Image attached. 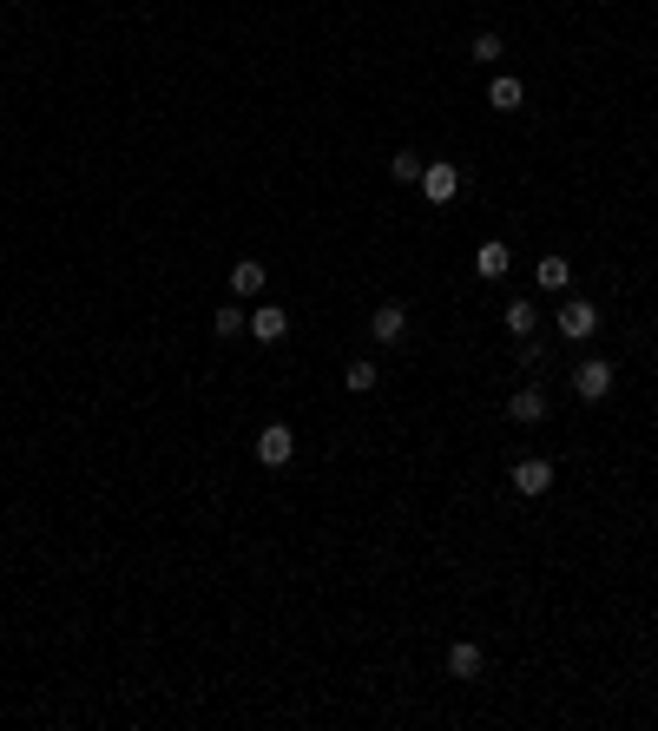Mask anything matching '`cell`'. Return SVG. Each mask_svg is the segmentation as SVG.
<instances>
[{
	"label": "cell",
	"mask_w": 658,
	"mask_h": 731,
	"mask_svg": "<svg viewBox=\"0 0 658 731\" xmlns=\"http://www.w3.org/2000/svg\"><path fill=\"white\" fill-rule=\"evenodd\" d=\"M573 396H580V402H606L612 396V363H599V356H593V363H580V369H573Z\"/></svg>",
	"instance_id": "cell-5"
},
{
	"label": "cell",
	"mask_w": 658,
	"mask_h": 731,
	"mask_svg": "<svg viewBox=\"0 0 658 731\" xmlns=\"http://www.w3.org/2000/svg\"><path fill=\"white\" fill-rule=\"evenodd\" d=\"M507 415H514L520 429H533V422H547V389H514V402H507Z\"/></svg>",
	"instance_id": "cell-8"
},
{
	"label": "cell",
	"mask_w": 658,
	"mask_h": 731,
	"mask_svg": "<svg viewBox=\"0 0 658 731\" xmlns=\"http://www.w3.org/2000/svg\"><path fill=\"white\" fill-rule=\"evenodd\" d=\"M501 323H507V336H533V323H540V303H533V297H514V303L501 310Z\"/></svg>",
	"instance_id": "cell-11"
},
{
	"label": "cell",
	"mask_w": 658,
	"mask_h": 731,
	"mask_svg": "<svg viewBox=\"0 0 658 731\" xmlns=\"http://www.w3.org/2000/svg\"><path fill=\"white\" fill-rule=\"evenodd\" d=\"M389 178H395V185H422V152H395Z\"/></svg>",
	"instance_id": "cell-17"
},
{
	"label": "cell",
	"mask_w": 658,
	"mask_h": 731,
	"mask_svg": "<svg viewBox=\"0 0 658 731\" xmlns=\"http://www.w3.org/2000/svg\"><path fill=\"white\" fill-rule=\"evenodd\" d=\"M231 290L237 297H257V290H264V264H257V257H237L231 264Z\"/></svg>",
	"instance_id": "cell-13"
},
{
	"label": "cell",
	"mask_w": 658,
	"mask_h": 731,
	"mask_svg": "<svg viewBox=\"0 0 658 731\" xmlns=\"http://www.w3.org/2000/svg\"><path fill=\"white\" fill-rule=\"evenodd\" d=\"M573 284V264L566 257H540V290H566Z\"/></svg>",
	"instance_id": "cell-18"
},
{
	"label": "cell",
	"mask_w": 658,
	"mask_h": 731,
	"mask_svg": "<svg viewBox=\"0 0 658 731\" xmlns=\"http://www.w3.org/2000/svg\"><path fill=\"white\" fill-rule=\"evenodd\" d=\"M507 271H514V251H507L501 238H487L481 251H474V277H487V284H501Z\"/></svg>",
	"instance_id": "cell-6"
},
{
	"label": "cell",
	"mask_w": 658,
	"mask_h": 731,
	"mask_svg": "<svg viewBox=\"0 0 658 731\" xmlns=\"http://www.w3.org/2000/svg\"><path fill=\"white\" fill-rule=\"evenodd\" d=\"M343 382H349V389H356V396H369V389H376V382H382V369L369 363V356H356V363L343 369Z\"/></svg>",
	"instance_id": "cell-15"
},
{
	"label": "cell",
	"mask_w": 658,
	"mask_h": 731,
	"mask_svg": "<svg viewBox=\"0 0 658 731\" xmlns=\"http://www.w3.org/2000/svg\"><path fill=\"white\" fill-rule=\"evenodd\" d=\"M501 53H507V40H501V33H474L468 60H474V66H494V60H501Z\"/></svg>",
	"instance_id": "cell-16"
},
{
	"label": "cell",
	"mask_w": 658,
	"mask_h": 731,
	"mask_svg": "<svg viewBox=\"0 0 658 731\" xmlns=\"http://www.w3.org/2000/svg\"><path fill=\"white\" fill-rule=\"evenodd\" d=\"M599 323H606V317H599L586 297H566V303H560V336H566V343H586V336H599Z\"/></svg>",
	"instance_id": "cell-2"
},
{
	"label": "cell",
	"mask_w": 658,
	"mask_h": 731,
	"mask_svg": "<svg viewBox=\"0 0 658 731\" xmlns=\"http://www.w3.org/2000/svg\"><path fill=\"white\" fill-rule=\"evenodd\" d=\"M257 461H264V468H290V461H297V429H290V422H264V429H257Z\"/></svg>",
	"instance_id": "cell-1"
},
{
	"label": "cell",
	"mask_w": 658,
	"mask_h": 731,
	"mask_svg": "<svg viewBox=\"0 0 658 731\" xmlns=\"http://www.w3.org/2000/svg\"><path fill=\"white\" fill-rule=\"evenodd\" d=\"M520 99H527V86H520L514 73H501V80L487 86V106H494V112H520Z\"/></svg>",
	"instance_id": "cell-12"
},
{
	"label": "cell",
	"mask_w": 658,
	"mask_h": 731,
	"mask_svg": "<svg viewBox=\"0 0 658 731\" xmlns=\"http://www.w3.org/2000/svg\"><path fill=\"white\" fill-rule=\"evenodd\" d=\"M547 488H553V461H547V455H527V461H514V494L540 501Z\"/></svg>",
	"instance_id": "cell-4"
},
{
	"label": "cell",
	"mask_w": 658,
	"mask_h": 731,
	"mask_svg": "<svg viewBox=\"0 0 658 731\" xmlns=\"http://www.w3.org/2000/svg\"><path fill=\"white\" fill-rule=\"evenodd\" d=\"M402 330H408V310H402V303H382L376 317H369V336H376V343H402Z\"/></svg>",
	"instance_id": "cell-9"
},
{
	"label": "cell",
	"mask_w": 658,
	"mask_h": 731,
	"mask_svg": "<svg viewBox=\"0 0 658 731\" xmlns=\"http://www.w3.org/2000/svg\"><path fill=\"white\" fill-rule=\"evenodd\" d=\"M251 336H257V343H283V336H290L283 303H257V310H251Z\"/></svg>",
	"instance_id": "cell-7"
},
{
	"label": "cell",
	"mask_w": 658,
	"mask_h": 731,
	"mask_svg": "<svg viewBox=\"0 0 658 731\" xmlns=\"http://www.w3.org/2000/svg\"><path fill=\"white\" fill-rule=\"evenodd\" d=\"M211 330H218L224 343H231V336H244V330H251V310H237V303H224L218 317H211Z\"/></svg>",
	"instance_id": "cell-14"
},
{
	"label": "cell",
	"mask_w": 658,
	"mask_h": 731,
	"mask_svg": "<svg viewBox=\"0 0 658 731\" xmlns=\"http://www.w3.org/2000/svg\"><path fill=\"white\" fill-rule=\"evenodd\" d=\"M455 191H461V165H455V159L422 165V198H428V205H448Z\"/></svg>",
	"instance_id": "cell-3"
},
{
	"label": "cell",
	"mask_w": 658,
	"mask_h": 731,
	"mask_svg": "<svg viewBox=\"0 0 658 731\" xmlns=\"http://www.w3.org/2000/svg\"><path fill=\"white\" fill-rule=\"evenodd\" d=\"M448 672H455V679H481V672H487V652L474 646V639H461V646L448 652Z\"/></svg>",
	"instance_id": "cell-10"
}]
</instances>
